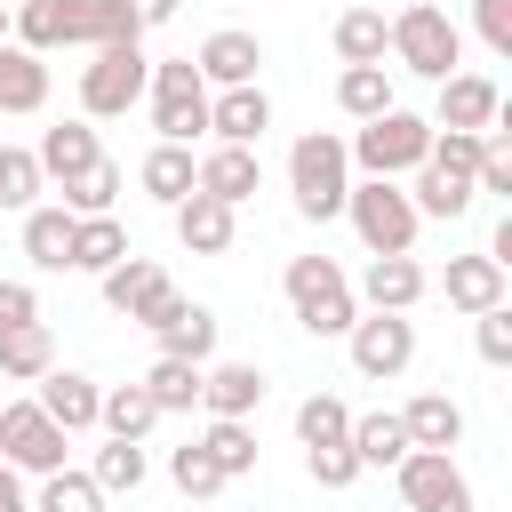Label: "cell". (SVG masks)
Masks as SVG:
<instances>
[{
    "label": "cell",
    "mask_w": 512,
    "mask_h": 512,
    "mask_svg": "<svg viewBox=\"0 0 512 512\" xmlns=\"http://www.w3.org/2000/svg\"><path fill=\"white\" fill-rule=\"evenodd\" d=\"M200 408H208V416H256V408H264V368H256V360H216V368H200Z\"/></svg>",
    "instance_id": "ac0fdd59"
},
{
    "label": "cell",
    "mask_w": 512,
    "mask_h": 512,
    "mask_svg": "<svg viewBox=\"0 0 512 512\" xmlns=\"http://www.w3.org/2000/svg\"><path fill=\"white\" fill-rule=\"evenodd\" d=\"M64 448H72V432L64 424H48V408L40 400H8L0 408V464L8 472H64Z\"/></svg>",
    "instance_id": "ba28073f"
},
{
    "label": "cell",
    "mask_w": 512,
    "mask_h": 512,
    "mask_svg": "<svg viewBox=\"0 0 512 512\" xmlns=\"http://www.w3.org/2000/svg\"><path fill=\"white\" fill-rule=\"evenodd\" d=\"M112 40H144L136 8L128 0H88V48H112Z\"/></svg>",
    "instance_id": "ee69618b"
},
{
    "label": "cell",
    "mask_w": 512,
    "mask_h": 512,
    "mask_svg": "<svg viewBox=\"0 0 512 512\" xmlns=\"http://www.w3.org/2000/svg\"><path fill=\"white\" fill-rule=\"evenodd\" d=\"M96 280H104V304H112L120 320H136V328H152V320H160V304L176 296V288H168V272H160L152 256H136V248H128L112 272H96Z\"/></svg>",
    "instance_id": "7c38bea8"
},
{
    "label": "cell",
    "mask_w": 512,
    "mask_h": 512,
    "mask_svg": "<svg viewBox=\"0 0 512 512\" xmlns=\"http://www.w3.org/2000/svg\"><path fill=\"white\" fill-rule=\"evenodd\" d=\"M168 480H176V488H184V496H192V504H200V496H224V488H232V480H224V472H216V456H208V448H200V440H184V448H176V456H168Z\"/></svg>",
    "instance_id": "60d3db41"
},
{
    "label": "cell",
    "mask_w": 512,
    "mask_h": 512,
    "mask_svg": "<svg viewBox=\"0 0 512 512\" xmlns=\"http://www.w3.org/2000/svg\"><path fill=\"white\" fill-rule=\"evenodd\" d=\"M344 216H352V232H360L368 256H408V248H416V224H424L400 176H360V184L344 192Z\"/></svg>",
    "instance_id": "3957f363"
},
{
    "label": "cell",
    "mask_w": 512,
    "mask_h": 512,
    "mask_svg": "<svg viewBox=\"0 0 512 512\" xmlns=\"http://www.w3.org/2000/svg\"><path fill=\"white\" fill-rule=\"evenodd\" d=\"M128 256L120 216H72V272H112Z\"/></svg>",
    "instance_id": "4dcf8cb0"
},
{
    "label": "cell",
    "mask_w": 512,
    "mask_h": 512,
    "mask_svg": "<svg viewBox=\"0 0 512 512\" xmlns=\"http://www.w3.org/2000/svg\"><path fill=\"white\" fill-rule=\"evenodd\" d=\"M352 456H360V472H392L400 456H408V424H400V408H376V416H352Z\"/></svg>",
    "instance_id": "4316f807"
},
{
    "label": "cell",
    "mask_w": 512,
    "mask_h": 512,
    "mask_svg": "<svg viewBox=\"0 0 512 512\" xmlns=\"http://www.w3.org/2000/svg\"><path fill=\"white\" fill-rule=\"evenodd\" d=\"M472 336H480V360H488V368H504V360H512V304L472 312Z\"/></svg>",
    "instance_id": "f6af8a7d"
},
{
    "label": "cell",
    "mask_w": 512,
    "mask_h": 512,
    "mask_svg": "<svg viewBox=\"0 0 512 512\" xmlns=\"http://www.w3.org/2000/svg\"><path fill=\"white\" fill-rule=\"evenodd\" d=\"M200 448L216 456V472H224V480H248V472H256V432H248V416H208Z\"/></svg>",
    "instance_id": "836d02e7"
},
{
    "label": "cell",
    "mask_w": 512,
    "mask_h": 512,
    "mask_svg": "<svg viewBox=\"0 0 512 512\" xmlns=\"http://www.w3.org/2000/svg\"><path fill=\"white\" fill-rule=\"evenodd\" d=\"M144 96H152V128H160V144H192V136H208V80H200L192 56L152 64Z\"/></svg>",
    "instance_id": "52a82bcc"
},
{
    "label": "cell",
    "mask_w": 512,
    "mask_h": 512,
    "mask_svg": "<svg viewBox=\"0 0 512 512\" xmlns=\"http://www.w3.org/2000/svg\"><path fill=\"white\" fill-rule=\"evenodd\" d=\"M32 400H40V408H48V424H64V432H96V400H104V392H96L80 368H48Z\"/></svg>",
    "instance_id": "603a6c76"
},
{
    "label": "cell",
    "mask_w": 512,
    "mask_h": 512,
    "mask_svg": "<svg viewBox=\"0 0 512 512\" xmlns=\"http://www.w3.org/2000/svg\"><path fill=\"white\" fill-rule=\"evenodd\" d=\"M40 104H48V64L32 48H16V40H0V120L40 112Z\"/></svg>",
    "instance_id": "d4e9b609"
},
{
    "label": "cell",
    "mask_w": 512,
    "mask_h": 512,
    "mask_svg": "<svg viewBox=\"0 0 512 512\" xmlns=\"http://www.w3.org/2000/svg\"><path fill=\"white\" fill-rule=\"evenodd\" d=\"M16 48L48 56V48H88V0H16L8 8Z\"/></svg>",
    "instance_id": "8fae6325"
},
{
    "label": "cell",
    "mask_w": 512,
    "mask_h": 512,
    "mask_svg": "<svg viewBox=\"0 0 512 512\" xmlns=\"http://www.w3.org/2000/svg\"><path fill=\"white\" fill-rule=\"evenodd\" d=\"M424 288H432V280H424V264H416V256H368V272H360V288H352V296H360L368 312H408Z\"/></svg>",
    "instance_id": "2e32d148"
},
{
    "label": "cell",
    "mask_w": 512,
    "mask_h": 512,
    "mask_svg": "<svg viewBox=\"0 0 512 512\" xmlns=\"http://www.w3.org/2000/svg\"><path fill=\"white\" fill-rule=\"evenodd\" d=\"M144 472H152V464H144V448H136V440H112V432H104V448H96L88 480H96L104 496H136V488H144Z\"/></svg>",
    "instance_id": "8d00e7d4"
},
{
    "label": "cell",
    "mask_w": 512,
    "mask_h": 512,
    "mask_svg": "<svg viewBox=\"0 0 512 512\" xmlns=\"http://www.w3.org/2000/svg\"><path fill=\"white\" fill-rule=\"evenodd\" d=\"M40 192H48L40 160H32L24 144H0V208H8V216H24V208H32Z\"/></svg>",
    "instance_id": "74e56055"
},
{
    "label": "cell",
    "mask_w": 512,
    "mask_h": 512,
    "mask_svg": "<svg viewBox=\"0 0 512 512\" xmlns=\"http://www.w3.org/2000/svg\"><path fill=\"white\" fill-rule=\"evenodd\" d=\"M152 336H160V352H168V360H200V368H208V352H216V312H208V304L168 296V304H160V320H152Z\"/></svg>",
    "instance_id": "e0dca14e"
},
{
    "label": "cell",
    "mask_w": 512,
    "mask_h": 512,
    "mask_svg": "<svg viewBox=\"0 0 512 512\" xmlns=\"http://www.w3.org/2000/svg\"><path fill=\"white\" fill-rule=\"evenodd\" d=\"M192 64H200V80H208V88H240V80H256V72H264V40H256V32H208Z\"/></svg>",
    "instance_id": "d6986e66"
},
{
    "label": "cell",
    "mask_w": 512,
    "mask_h": 512,
    "mask_svg": "<svg viewBox=\"0 0 512 512\" xmlns=\"http://www.w3.org/2000/svg\"><path fill=\"white\" fill-rule=\"evenodd\" d=\"M0 512H32V496H24V472H8V464H0Z\"/></svg>",
    "instance_id": "c3c4849f"
},
{
    "label": "cell",
    "mask_w": 512,
    "mask_h": 512,
    "mask_svg": "<svg viewBox=\"0 0 512 512\" xmlns=\"http://www.w3.org/2000/svg\"><path fill=\"white\" fill-rule=\"evenodd\" d=\"M144 80H152V56L144 40H112L80 64V120H120L144 104Z\"/></svg>",
    "instance_id": "5b68a950"
},
{
    "label": "cell",
    "mask_w": 512,
    "mask_h": 512,
    "mask_svg": "<svg viewBox=\"0 0 512 512\" xmlns=\"http://www.w3.org/2000/svg\"><path fill=\"white\" fill-rule=\"evenodd\" d=\"M96 424H104L112 440H144V432L160 424V408H152V392H144V384H112V392L96 400Z\"/></svg>",
    "instance_id": "d6a6232c"
},
{
    "label": "cell",
    "mask_w": 512,
    "mask_h": 512,
    "mask_svg": "<svg viewBox=\"0 0 512 512\" xmlns=\"http://www.w3.org/2000/svg\"><path fill=\"white\" fill-rule=\"evenodd\" d=\"M384 48H392V16L384 8H344L336 16V56L344 64H384Z\"/></svg>",
    "instance_id": "f1b7e54d"
},
{
    "label": "cell",
    "mask_w": 512,
    "mask_h": 512,
    "mask_svg": "<svg viewBox=\"0 0 512 512\" xmlns=\"http://www.w3.org/2000/svg\"><path fill=\"white\" fill-rule=\"evenodd\" d=\"M400 72H416V80H448L456 64H464V32H456V16L448 8H432V0H400V16H392V48H384Z\"/></svg>",
    "instance_id": "7a4b0ae2"
},
{
    "label": "cell",
    "mask_w": 512,
    "mask_h": 512,
    "mask_svg": "<svg viewBox=\"0 0 512 512\" xmlns=\"http://www.w3.org/2000/svg\"><path fill=\"white\" fill-rule=\"evenodd\" d=\"M336 104H344L352 120L392 112V72H384V64H344V72H336Z\"/></svg>",
    "instance_id": "e575fe53"
},
{
    "label": "cell",
    "mask_w": 512,
    "mask_h": 512,
    "mask_svg": "<svg viewBox=\"0 0 512 512\" xmlns=\"http://www.w3.org/2000/svg\"><path fill=\"white\" fill-rule=\"evenodd\" d=\"M344 344H352V368H360V376L392 384V376L416 360V320H408V312H360V320L344 328Z\"/></svg>",
    "instance_id": "30bf717a"
},
{
    "label": "cell",
    "mask_w": 512,
    "mask_h": 512,
    "mask_svg": "<svg viewBox=\"0 0 512 512\" xmlns=\"http://www.w3.org/2000/svg\"><path fill=\"white\" fill-rule=\"evenodd\" d=\"M288 192H296V216H312V224L344 216V192H352V152H344V136H328V128L296 136V144H288Z\"/></svg>",
    "instance_id": "6da1fadb"
},
{
    "label": "cell",
    "mask_w": 512,
    "mask_h": 512,
    "mask_svg": "<svg viewBox=\"0 0 512 512\" xmlns=\"http://www.w3.org/2000/svg\"><path fill=\"white\" fill-rule=\"evenodd\" d=\"M344 152H352V168H360V176H408V168H424V152H432V120L392 104V112L360 120V136H352Z\"/></svg>",
    "instance_id": "8992f818"
},
{
    "label": "cell",
    "mask_w": 512,
    "mask_h": 512,
    "mask_svg": "<svg viewBox=\"0 0 512 512\" xmlns=\"http://www.w3.org/2000/svg\"><path fill=\"white\" fill-rule=\"evenodd\" d=\"M40 176H56V184H72V176H88L96 160H104V144H96V128L88 120H56V128H40Z\"/></svg>",
    "instance_id": "ffe728a7"
},
{
    "label": "cell",
    "mask_w": 512,
    "mask_h": 512,
    "mask_svg": "<svg viewBox=\"0 0 512 512\" xmlns=\"http://www.w3.org/2000/svg\"><path fill=\"white\" fill-rule=\"evenodd\" d=\"M8 8H16V0H8Z\"/></svg>",
    "instance_id": "816d5d0a"
},
{
    "label": "cell",
    "mask_w": 512,
    "mask_h": 512,
    "mask_svg": "<svg viewBox=\"0 0 512 512\" xmlns=\"http://www.w3.org/2000/svg\"><path fill=\"white\" fill-rule=\"evenodd\" d=\"M112 200H120V168H112V160H96L88 176H72V184H64V200H56V208H72V216H112Z\"/></svg>",
    "instance_id": "ab89813d"
},
{
    "label": "cell",
    "mask_w": 512,
    "mask_h": 512,
    "mask_svg": "<svg viewBox=\"0 0 512 512\" xmlns=\"http://www.w3.org/2000/svg\"><path fill=\"white\" fill-rule=\"evenodd\" d=\"M504 120V88L488 80V72H448L440 80V104H432V128H496Z\"/></svg>",
    "instance_id": "4fadbf2b"
},
{
    "label": "cell",
    "mask_w": 512,
    "mask_h": 512,
    "mask_svg": "<svg viewBox=\"0 0 512 512\" xmlns=\"http://www.w3.org/2000/svg\"><path fill=\"white\" fill-rule=\"evenodd\" d=\"M472 24L488 40V56H512V0H472Z\"/></svg>",
    "instance_id": "bcb514c9"
},
{
    "label": "cell",
    "mask_w": 512,
    "mask_h": 512,
    "mask_svg": "<svg viewBox=\"0 0 512 512\" xmlns=\"http://www.w3.org/2000/svg\"><path fill=\"white\" fill-rule=\"evenodd\" d=\"M24 256H32V272H72V208L32 200L24 208Z\"/></svg>",
    "instance_id": "cb8c5ba5"
},
{
    "label": "cell",
    "mask_w": 512,
    "mask_h": 512,
    "mask_svg": "<svg viewBox=\"0 0 512 512\" xmlns=\"http://www.w3.org/2000/svg\"><path fill=\"white\" fill-rule=\"evenodd\" d=\"M48 368H56V336H48V320L0 328V376H8V384H40Z\"/></svg>",
    "instance_id": "83f0119b"
},
{
    "label": "cell",
    "mask_w": 512,
    "mask_h": 512,
    "mask_svg": "<svg viewBox=\"0 0 512 512\" xmlns=\"http://www.w3.org/2000/svg\"><path fill=\"white\" fill-rule=\"evenodd\" d=\"M392 480H400V504L408 512H472V480L456 472L448 448H408L392 464Z\"/></svg>",
    "instance_id": "9c48e42d"
},
{
    "label": "cell",
    "mask_w": 512,
    "mask_h": 512,
    "mask_svg": "<svg viewBox=\"0 0 512 512\" xmlns=\"http://www.w3.org/2000/svg\"><path fill=\"white\" fill-rule=\"evenodd\" d=\"M304 472L320 488H352L360 480V456H352V440H320V448H304Z\"/></svg>",
    "instance_id": "7bdbcfd3"
},
{
    "label": "cell",
    "mask_w": 512,
    "mask_h": 512,
    "mask_svg": "<svg viewBox=\"0 0 512 512\" xmlns=\"http://www.w3.org/2000/svg\"><path fill=\"white\" fill-rule=\"evenodd\" d=\"M192 168H200V160H192V144H152V152H144V168H136V184H144L160 208H176V200L192 192Z\"/></svg>",
    "instance_id": "f546056e"
},
{
    "label": "cell",
    "mask_w": 512,
    "mask_h": 512,
    "mask_svg": "<svg viewBox=\"0 0 512 512\" xmlns=\"http://www.w3.org/2000/svg\"><path fill=\"white\" fill-rule=\"evenodd\" d=\"M288 304H296V328L304 336H344L352 320H360V296H352V280L336 272V256H288Z\"/></svg>",
    "instance_id": "277c9868"
},
{
    "label": "cell",
    "mask_w": 512,
    "mask_h": 512,
    "mask_svg": "<svg viewBox=\"0 0 512 512\" xmlns=\"http://www.w3.org/2000/svg\"><path fill=\"white\" fill-rule=\"evenodd\" d=\"M32 512H104V488L88 480V472H40V496H32Z\"/></svg>",
    "instance_id": "f35d334b"
},
{
    "label": "cell",
    "mask_w": 512,
    "mask_h": 512,
    "mask_svg": "<svg viewBox=\"0 0 512 512\" xmlns=\"http://www.w3.org/2000/svg\"><path fill=\"white\" fill-rule=\"evenodd\" d=\"M128 8H136V24H144V32H152V24H168V16H176V0H128Z\"/></svg>",
    "instance_id": "681fc988"
},
{
    "label": "cell",
    "mask_w": 512,
    "mask_h": 512,
    "mask_svg": "<svg viewBox=\"0 0 512 512\" xmlns=\"http://www.w3.org/2000/svg\"><path fill=\"white\" fill-rule=\"evenodd\" d=\"M168 216H176V240H184L192 256H224V248H232V232H240V224H232V208H224V200H208V192H184Z\"/></svg>",
    "instance_id": "44dd1931"
},
{
    "label": "cell",
    "mask_w": 512,
    "mask_h": 512,
    "mask_svg": "<svg viewBox=\"0 0 512 512\" xmlns=\"http://www.w3.org/2000/svg\"><path fill=\"white\" fill-rule=\"evenodd\" d=\"M264 128H272V96H264L256 80L208 88V136H216V144H264Z\"/></svg>",
    "instance_id": "9a60e30c"
},
{
    "label": "cell",
    "mask_w": 512,
    "mask_h": 512,
    "mask_svg": "<svg viewBox=\"0 0 512 512\" xmlns=\"http://www.w3.org/2000/svg\"><path fill=\"white\" fill-rule=\"evenodd\" d=\"M344 432H352V408H344L336 392H312V400L296 408V440H304V448H320V440H344Z\"/></svg>",
    "instance_id": "b9f144b4"
},
{
    "label": "cell",
    "mask_w": 512,
    "mask_h": 512,
    "mask_svg": "<svg viewBox=\"0 0 512 512\" xmlns=\"http://www.w3.org/2000/svg\"><path fill=\"white\" fill-rule=\"evenodd\" d=\"M136 384L152 392V408H160V416H176V408H192V400H200V360H168V352H160Z\"/></svg>",
    "instance_id": "d590c367"
},
{
    "label": "cell",
    "mask_w": 512,
    "mask_h": 512,
    "mask_svg": "<svg viewBox=\"0 0 512 512\" xmlns=\"http://www.w3.org/2000/svg\"><path fill=\"white\" fill-rule=\"evenodd\" d=\"M0 40H8V0H0Z\"/></svg>",
    "instance_id": "f907efd6"
},
{
    "label": "cell",
    "mask_w": 512,
    "mask_h": 512,
    "mask_svg": "<svg viewBox=\"0 0 512 512\" xmlns=\"http://www.w3.org/2000/svg\"><path fill=\"white\" fill-rule=\"evenodd\" d=\"M192 192H208V200H224V208L256 200V192H264V160H256V144H216V152H200Z\"/></svg>",
    "instance_id": "5bb4252c"
},
{
    "label": "cell",
    "mask_w": 512,
    "mask_h": 512,
    "mask_svg": "<svg viewBox=\"0 0 512 512\" xmlns=\"http://www.w3.org/2000/svg\"><path fill=\"white\" fill-rule=\"evenodd\" d=\"M400 424H408V448H448L456 456V440H464V408L448 392H416L400 408Z\"/></svg>",
    "instance_id": "484cf974"
},
{
    "label": "cell",
    "mask_w": 512,
    "mask_h": 512,
    "mask_svg": "<svg viewBox=\"0 0 512 512\" xmlns=\"http://www.w3.org/2000/svg\"><path fill=\"white\" fill-rule=\"evenodd\" d=\"M440 296H448L456 312H488V304H504V264H496L488 248H480V256H448Z\"/></svg>",
    "instance_id": "7402d4cb"
},
{
    "label": "cell",
    "mask_w": 512,
    "mask_h": 512,
    "mask_svg": "<svg viewBox=\"0 0 512 512\" xmlns=\"http://www.w3.org/2000/svg\"><path fill=\"white\" fill-rule=\"evenodd\" d=\"M24 320H40V296L24 280H0V328H24Z\"/></svg>",
    "instance_id": "7dc6e473"
},
{
    "label": "cell",
    "mask_w": 512,
    "mask_h": 512,
    "mask_svg": "<svg viewBox=\"0 0 512 512\" xmlns=\"http://www.w3.org/2000/svg\"><path fill=\"white\" fill-rule=\"evenodd\" d=\"M408 176H416V184H408L416 216H464V208L480 200V192H472V176H448V168H432V160H424V168H408Z\"/></svg>",
    "instance_id": "1f68e13d"
}]
</instances>
